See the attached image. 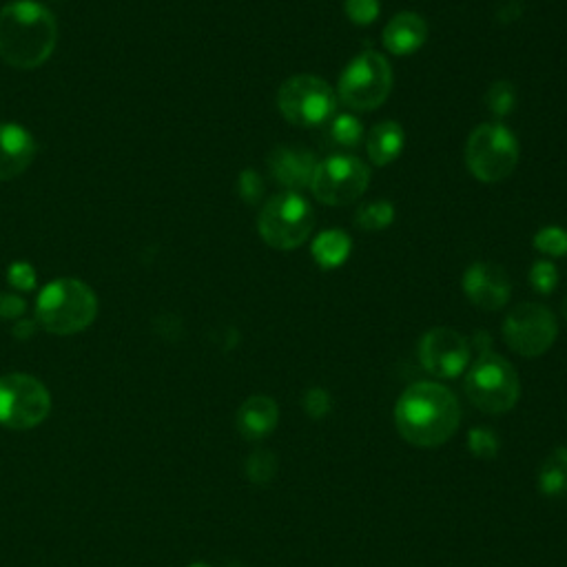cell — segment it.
<instances>
[{"label": "cell", "mask_w": 567, "mask_h": 567, "mask_svg": "<svg viewBox=\"0 0 567 567\" xmlns=\"http://www.w3.org/2000/svg\"><path fill=\"white\" fill-rule=\"evenodd\" d=\"M7 282L9 286L16 288V291H23V293L34 291L36 268L27 262H14L7 271Z\"/></svg>", "instance_id": "obj_29"}, {"label": "cell", "mask_w": 567, "mask_h": 567, "mask_svg": "<svg viewBox=\"0 0 567 567\" xmlns=\"http://www.w3.org/2000/svg\"><path fill=\"white\" fill-rule=\"evenodd\" d=\"M237 193L246 204H257L264 195V180L262 175L253 169H244L237 180Z\"/></svg>", "instance_id": "obj_28"}, {"label": "cell", "mask_w": 567, "mask_h": 567, "mask_svg": "<svg viewBox=\"0 0 567 567\" xmlns=\"http://www.w3.org/2000/svg\"><path fill=\"white\" fill-rule=\"evenodd\" d=\"M98 315V300L91 286L60 277L47 284L38 295L36 319L47 333L54 335H76L94 324Z\"/></svg>", "instance_id": "obj_3"}, {"label": "cell", "mask_w": 567, "mask_h": 567, "mask_svg": "<svg viewBox=\"0 0 567 567\" xmlns=\"http://www.w3.org/2000/svg\"><path fill=\"white\" fill-rule=\"evenodd\" d=\"M404 142V127H401L399 122H379L366 136V151L370 162H373L375 167H388V164H393L401 156Z\"/></svg>", "instance_id": "obj_18"}, {"label": "cell", "mask_w": 567, "mask_h": 567, "mask_svg": "<svg viewBox=\"0 0 567 567\" xmlns=\"http://www.w3.org/2000/svg\"><path fill=\"white\" fill-rule=\"evenodd\" d=\"M379 0H346L344 12L350 18V23H355L359 27L373 25L379 18Z\"/></svg>", "instance_id": "obj_26"}, {"label": "cell", "mask_w": 567, "mask_h": 567, "mask_svg": "<svg viewBox=\"0 0 567 567\" xmlns=\"http://www.w3.org/2000/svg\"><path fill=\"white\" fill-rule=\"evenodd\" d=\"M34 326H36L34 322H18L14 335H16V337H20V339H27L29 335L34 333Z\"/></svg>", "instance_id": "obj_33"}, {"label": "cell", "mask_w": 567, "mask_h": 567, "mask_svg": "<svg viewBox=\"0 0 567 567\" xmlns=\"http://www.w3.org/2000/svg\"><path fill=\"white\" fill-rule=\"evenodd\" d=\"M268 169L273 178L288 191L308 189L317 169L315 153L300 147H275L268 153Z\"/></svg>", "instance_id": "obj_14"}, {"label": "cell", "mask_w": 567, "mask_h": 567, "mask_svg": "<svg viewBox=\"0 0 567 567\" xmlns=\"http://www.w3.org/2000/svg\"><path fill=\"white\" fill-rule=\"evenodd\" d=\"M384 47L395 56H410L426 45L428 40V23L424 16L415 12H399L390 18V23L384 27Z\"/></svg>", "instance_id": "obj_16"}, {"label": "cell", "mask_w": 567, "mask_h": 567, "mask_svg": "<svg viewBox=\"0 0 567 567\" xmlns=\"http://www.w3.org/2000/svg\"><path fill=\"white\" fill-rule=\"evenodd\" d=\"M466 393L479 410L488 415H501V412L512 410L519 401L521 381L508 359L483 353L470 368Z\"/></svg>", "instance_id": "obj_6"}, {"label": "cell", "mask_w": 567, "mask_h": 567, "mask_svg": "<svg viewBox=\"0 0 567 567\" xmlns=\"http://www.w3.org/2000/svg\"><path fill=\"white\" fill-rule=\"evenodd\" d=\"M534 249L548 257H565L567 255V231L561 226H545L534 235Z\"/></svg>", "instance_id": "obj_24"}, {"label": "cell", "mask_w": 567, "mask_h": 567, "mask_svg": "<svg viewBox=\"0 0 567 567\" xmlns=\"http://www.w3.org/2000/svg\"><path fill=\"white\" fill-rule=\"evenodd\" d=\"M25 313V302L14 293L0 295V317L3 319H18Z\"/></svg>", "instance_id": "obj_32"}, {"label": "cell", "mask_w": 567, "mask_h": 567, "mask_svg": "<svg viewBox=\"0 0 567 567\" xmlns=\"http://www.w3.org/2000/svg\"><path fill=\"white\" fill-rule=\"evenodd\" d=\"M51 410V395L40 379L25 373L0 377V424L29 430L43 424Z\"/></svg>", "instance_id": "obj_9"}, {"label": "cell", "mask_w": 567, "mask_h": 567, "mask_svg": "<svg viewBox=\"0 0 567 567\" xmlns=\"http://www.w3.org/2000/svg\"><path fill=\"white\" fill-rule=\"evenodd\" d=\"M563 315H565V319H567V297H565V302H563Z\"/></svg>", "instance_id": "obj_34"}, {"label": "cell", "mask_w": 567, "mask_h": 567, "mask_svg": "<svg viewBox=\"0 0 567 567\" xmlns=\"http://www.w3.org/2000/svg\"><path fill=\"white\" fill-rule=\"evenodd\" d=\"M328 138H331L337 147L355 149L364 140V127L359 118L350 116V113H339L328 122Z\"/></svg>", "instance_id": "obj_20"}, {"label": "cell", "mask_w": 567, "mask_h": 567, "mask_svg": "<svg viewBox=\"0 0 567 567\" xmlns=\"http://www.w3.org/2000/svg\"><path fill=\"white\" fill-rule=\"evenodd\" d=\"M36 158V140L16 122L0 125V182L14 180L25 173Z\"/></svg>", "instance_id": "obj_15"}, {"label": "cell", "mask_w": 567, "mask_h": 567, "mask_svg": "<svg viewBox=\"0 0 567 567\" xmlns=\"http://www.w3.org/2000/svg\"><path fill=\"white\" fill-rule=\"evenodd\" d=\"M304 408L308 415L315 419L326 417L328 412H331V397H328V393L322 388H311L304 395Z\"/></svg>", "instance_id": "obj_31"}, {"label": "cell", "mask_w": 567, "mask_h": 567, "mask_svg": "<svg viewBox=\"0 0 567 567\" xmlns=\"http://www.w3.org/2000/svg\"><path fill=\"white\" fill-rule=\"evenodd\" d=\"M277 107L291 125L319 127L335 116L337 94L324 78L300 74L284 80L277 91Z\"/></svg>", "instance_id": "obj_8"}, {"label": "cell", "mask_w": 567, "mask_h": 567, "mask_svg": "<svg viewBox=\"0 0 567 567\" xmlns=\"http://www.w3.org/2000/svg\"><path fill=\"white\" fill-rule=\"evenodd\" d=\"M519 164V140L514 133L490 122L470 133L466 144V167L479 182L497 184L510 178Z\"/></svg>", "instance_id": "obj_5"}, {"label": "cell", "mask_w": 567, "mask_h": 567, "mask_svg": "<svg viewBox=\"0 0 567 567\" xmlns=\"http://www.w3.org/2000/svg\"><path fill=\"white\" fill-rule=\"evenodd\" d=\"M275 468H277V463L271 452L257 450L249 457V463H246V474H249V479L255 483H266V481H271Z\"/></svg>", "instance_id": "obj_27"}, {"label": "cell", "mask_w": 567, "mask_h": 567, "mask_svg": "<svg viewBox=\"0 0 567 567\" xmlns=\"http://www.w3.org/2000/svg\"><path fill=\"white\" fill-rule=\"evenodd\" d=\"M280 410L271 397L255 395L246 399L240 412H237V430L246 439H262L277 426Z\"/></svg>", "instance_id": "obj_17"}, {"label": "cell", "mask_w": 567, "mask_h": 567, "mask_svg": "<svg viewBox=\"0 0 567 567\" xmlns=\"http://www.w3.org/2000/svg\"><path fill=\"white\" fill-rule=\"evenodd\" d=\"M559 328L548 306L521 304L510 311L503 322V337L514 353L523 357H539L548 353L556 342Z\"/></svg>", "instance_id": "obj_11"}, {"label": "cell", "mask_w": 567, "mask_h": 567, "mask_svg": "<svg viewBox=\"0 0 567 567\" xmlns=\"http://www.w3.org/2000/svg\"><path fill=\"white\" fill-rule=\"evenodd\" d=\"M191 567H209V565H204V563H193Z\"/></svg>", "instance_id": "obj_35"}, {"label": "cell", "mask_w": 567, "mask_h": 567, "mask_svg": "<svg viewBox=\"0 0 567 567\" xmlns=\"http://www.w3.org/2000/svg\"><path fill=\"white\" fill-rule=\"evenodd\" d=\"M56 18L36 0H18L0 12V60L16 69H36L54 54Z\"/></svg>", "instance_id": "obj_2"}, {"label": "cell", "mask_w": 567, "mask_h": 567, "mask_svg": "<svg viewBox=\"0 0 567 567\" xmlns=\"http://www.w3.org/2000/svg\"><path fill=\"white\" fill-rule=\"evenodd\" d=\"M419 359L430 375L450 379L461 375L470 362L466 337L452 328H432L419 342Z\"/></svg>", "instance_id": "obj_12"}, {"label": "cell", "mask_w": 567, "mask_h": 567, "mask_svg": "<svg viewBox=\"0 0 567 567\" xmlns=\"http://www.w3.org/2000/svg\"><path fill=\"white\" fill-rule=\"evenodd\" d=\"M468 441H470V450H472L477 457H481V459H492L494 455H497V450H499L497 437H494L492 432L486 430V428L472 430Z\"/></svg>", "instance_id": "obj_30"}, {"label": "cell", "mask_w": 567, "mask_h": 567, "mask_svg": "<svg viewBox=\"0 0 567 567\" xmlns=\"http://www.w3.org/2000/svg\"><path fill=\"white\" fill-rule=\"evenodd\" d=\"M541 488L548 494L567 492V450H556L554 457L545 461L541 472Z\"/></svg>", "instance_id": "obj_22"}, {"label": "cell", "mask_w": 567, "mask_h": 567, "mask_svg": "<svg viewBox=\"0 0 567 567\" xmlns=\"http://www.w3.org/2000/svg\"><path fill=\"white\" fill-rule=\"evenodd\" d=\"M355 222L364 231H384L395 222V206L388 200L370 202L357 211Z\"/></svg>", "instance_id": "obj_21"}, {"label": "cell", "mask_w": 567, "mask_h": 567, "mask_svg": "<svg viewBox=\"0 0 567 567\" xmlns=\"http://www.w3.org/2000/svg\"><path fill=\"white\" fill-rule=\"evenodd\" d=\"M486 102H488V109L494 113V116L505 118V116H510L514 105H517V91H514L512 82L497 80L490 85Z\"/></svg>", "instance_id": "obj_23"}, {"label": "cell", "mask_w": 567, "mask_h": 567, "mask_svg": "<svg viewBox=\"0 0 567 567\" xmlns=\"http://www.w3.org/2000/svg\"><path fill=\"white\" fill-rule=\"evenodd\" d=\"M463 293L481 311H499L510 302L512 282L501 266L474 262L463 275Z\"/></svg>", "instance_id": "obj_13"}, {"label": "cell", "mask_w": 567, "mask_h": 567, "mask_svg": "<svg viewBox=\"0 0 567 567\" xmlns=\"http://www.w3.org/2000/svg\"><path fill=\"white\" fill-rule=\"evenodd\" d=\"M461 421L457 397L432 381L412 384L395 406L399 435L412 446L437 448L455 435Z\"/></svg>", "instance_id": "obj_1"}, {"label": "cell", "mask_w": 567, "mask_h": 567, "mask_svg": "<svg viewBox=\"0 0 567 567\" xmlns=\"http://www.w3.org/2000/svg\"><path fill=\"white\" fill-rule=\"evenodd\" d=\"M262 240L277 251H293L306 244L315 229V213L300 193L286 191L262 206L257 220Z\"/></svg>", "instance_id": "obj_4"}, {"label": "cell", "mask_w": 567, "mask_h": 567, "mask_svg": "<svg viewBox=\"0 0 567 567\" xmlns=\"http://www.w3.org/2000/svg\"><path fill=\"white\" fill-rule=\"evenodd\" d=\"M393 89V67L377 51L355 56L339 76L337 98L355 111H375Z\"/></svg>", "instance_id": "obj_7"}, {"label": "cell", "mask_w": 567, "mask_h": 567, "mask_svg": "<svg viewBox=\"0 0 567 567\" xmlns=\"http://www.w3.org/2000/svg\"><path fill=\"white\" fill-rule=\"evenodd\" d=\"M370 184V169L355 156H331L317 164L311 191L328 206H344L362 198Z\"/></svg>", "instance_id": "obj_10"}, {"label": "cell", "mask_w": 567, "mask_h": 567, "mask_svg": "<svg viewBox=\"0 0 567 567\" xmlns=\"http://www.w3.org/2000/svg\"><path fill=\"white\" fill-rule=\"evenodd\" d=\"M530 284L536 293L550 295L556 284H559V271H556V266L548 260L534 262V266L530 268Z\"/></svg>", "instance_id": "obj_25"}, {"label": "cell", "mask_w": 567, "mask_h": 567, "mask_svg": "<svg viewBox=\"0 0 567 567\" xmlns=\"http://www.w3.org/2000/svg\"><path fill=\"white\" fill-rule=\"evenodd\" d=\"M353 251V242L344 231H324L315 237V242L311 246L313 260L326 268V271H333V268L342 266Z\"/></svg>", "instance_id": "obj_19"}]
</instances>
